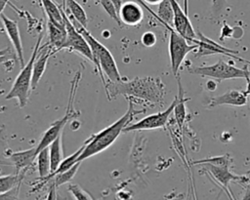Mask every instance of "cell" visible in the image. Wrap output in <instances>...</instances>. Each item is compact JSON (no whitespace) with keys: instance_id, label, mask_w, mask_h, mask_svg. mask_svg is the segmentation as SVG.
Masks as SVG:
<instances>
[{"instance_id":"cell-35","label":"cell","mask_w":250,"mask_h":200,"mask_svg":"<svg viewBox=\"0 0 250 200\" xmlns=\"http://www.w3.org/2000/svg\"><path fill=\"white\" fill-rule=\"evenodd\" d=\"M110 1H111L112 4L114 5V7H115L117 13H119V10H120V7H121L123 1H122V0H110Z\"/></svg>"},{"instance_id":"cell-3","label":"cell","mask_w":250,"mask_h":200,"mask_svg":"<svg viewBox=\"0 0 250 200\" xmlns=\"http://www.w3.org/2000/svg\"><path fill=\"white\" fill-rule=\"evenodd\" d=\"M75 23L78 25V27L76 25H74V26L85 37L86 41L88 42V44L92 50L93 63L95 64V66L102 78L104 85L105 86V80H104V75H105L110 82H117V81L122 80L121 75L118 70V67H117V64H116V61H115L113 56L111 55V53L109 52V50L105 46H104L100 41H98L87 30V28L83 27L76 20H75Z\"/></svg>"},{"instance_id":"cell-34","label":"cell","mask_w":250,"mask_h":200,"mask_svg":"<svg viewBox=\"0 0 250 200\" xmlns=\"http://www.w3.org/2000/svg\"><path fill=\"white\" fill-rule=\"evenodd\" d=\"M56 188L57 187H55L54 185H49V193H48V195L46 196L48 199H56Z\"/></svg>"},{"instance_id":"cell-18","label":"cell","mask_w":250,"mask_h":200,"mask_svg":"<svg viewBox=\"0 0 250 200\" xmlns=\"http://www.w3.org/2000/svg\"><path fill=\"white\" fill-rule=\"evenodd\" d=\"M47 26L49 34V46H51L53 48V51L55 50V52L61 51L66 37V30L64 24H57L47 20Z\"/></svg>"},{"instance_id":"cell-1","label":"cell","mask_w":250,"mask_h":200,"mask_svg":"<svg viewBox=\"0 0 250 200\" xmlns=\"http://www.w3.org/2000/svg\"><path fill=\"white\" fill-rule=\"evenodd\" d=\"M108 99L119 95L135 97L150 102H160L165 95V86L160 78L137 77L123 82H109L104 86Z\"/></svg>"},{"instance_id":"cell-9","label":"cell","mask_w":250,"mask_h":200,"mask_svg":"<svg viewBox=\"0 0 250 200\" xmlns=\"http://www.w3.org/2000/svg\"><path fill=\"white\" fill-rule=\"evenodd\" d=\"M73 90H74V83H72V87H71V92H70V99H69V104L67 105V109L65 111V114L59 120L55 121L50 127L49 129L43 134L40 141L38 142V144L36 145V154L44 147L49 146V144L59 136L62 133V130L65 126V124L67 123V121L72 117L71 112H74L72 109V100H73Z\"/></svg>"},{"instance_id":"cell-4","label":"cell","mask_w":250,"mask_h":200,"mask_svg":"<svg viewBox=\"0 0 250 200\" xmlns=\"http://www.w3.org/2000/svg\"><path fill=\"white\" fill-rule=\"evenodd\" d=\"M43 39V34L40 33L34 49L32 51L31 57L28 61L21 67L20 73L14 81V84L10 90V92L5 97L6 100L17 99L19 101L20 107H24L27 103L28 97L31 91V77H32V67L33 62L37 57V54L40 49V44Z\"/></svg>"},{"instance_id":"cell-14","label":"cell","mask_w":250,"mask_h":200,"mask_svg":"<svg viewBox=\"0 0 250 200\" xmlns=\"http://www.w3.org/2000/svg\"><path fill=\"white\" fill-rule=\"evenodd\" d=\"M118 17L120 21L126 25L137 26L144 19V10L139 2L127 1L122 3Z\"/></svg>"},{"instance_id":"cell-6","label":"cell","mask_w":250,"mask_h":200,"mask_svg":"<svg viewBox=\"0 0 250 200\" xmlns=\"http://www.w3.org/2000/svg\"><path fill=\"white\" fill-rule=\"evenodd\" d=\"M164 24V26L170 31V37H169V57H170V62H171V69L173 74L176 76L178 74L179 68L181 64L183 63L185 58L187 55L197 49V44L189 45L188 41L182 36L180 33L176 31V29L165 22H161Z\"/></svg>"},{"instance_id":"cell-37","label":"cell","mask_w":250,"mask_h":200,"mask_svg":"<svg viewBox=\"0 0 250 200\" xmlns=\"http://www.w3.org/2000/svg\"><path fill=\"white\" fill-rule=\"evenodd\" d=\"M243 199H250V183L247 186V190H246L245 195L243 196Z\"/></svg>"},{"instance_id":"cell-30","label":"cell","mask_w":250,"mask_h":200,"mask_svg":"<svg viewBox=\"0 0 250 200\" xmlns=\"http://www.w3.org/2000/svg\"><path fill=\"white\" fill-rule=\"evenodd\" d=\"M227 7V0H212V16L219 18Z\"/></svg>"},{"instance_id":"cell-12","label":"cell","mask_w":250,"mask_h":200,"mask_svg":"<svg viewBox=\"0 0 250 200\" xmlns=\"http://www.w3.org/2000/svg\"><path fill=\"white\" fill-rule=\"evenodd\" d=\"M197 53L194 55V58H201L203 56H209V55H216V54H223L229 57H232V58H236L234 57V54H237L238 51H234V50H230L228 49L226 47H223L221 45H219L218 43L212 41L211 39L205 37L203 34H201L200 32H198L197 34Z\"/></svg>"},{"instance_id":"cell-26","label":"cell","mask_w":250,"mask_h":200,"mask_svg":"<svg viewBox=\"0 0 250 200\" xmlns=\"http://www.w3.org/2000/svg\"><path fill=\"white\" fill-rule=\"evenodd\" d=\"M83 148H84V144H83L82 146H80V147H79L75 152H73L71 155H69V156H67L66 158L62 159V162H61V164H60L59 167L57 168V170L54 171L53 173H51L46 179H48V178H50V177H52V176H54V175H56V174H58V173L66 171V170L69 169L71 166H73V165L77 162V158H78V156L81 154ZM46 179H44V180H46Z\"/></svg>"},{"instance_id":"cell-23","label":"cell","mask_w":250,"mask_h":200,"mask_svg":"<svg viewBox=\"0 0 250 200\" xmlns=\"http://www.w3.org/2000/svg\"><path fill=\"white\" fill-rule=\"evenodd\" d=\"M63 4L66 5L67 8L69 9V11L71 12V14L73 16V19L79 24H81L83 27L87 28L88 18H87L86 12L82 8V6L78 2H76L75 0H64Z\"/></svg>"},{"instance_id":"cell-27","label":"cell","mask_w":250,"mask_h":200,"mask_svg":"<svg viewBox=\"0 0 250 200\" xmlns=\"http://www.w3.org/2000/svg\"><path fill=\"white\" fill-rule=\"evenodd\" d=\"M8 144L3 136V128H0V165L12 166V163L8 158Z\"/></svg>"},{"instance_id":"cell-36","label":"cell","mask_w":250,"mask_h":200,"mask_svg":"<svg viewBox=\"0 0 250 200\" xmlns=\"http://www.w3.org/2000/svg\"><path fill=\"white\" fill-rule=\"evenodd\" d=\"M143 1L148 5H158L162 0H143Z\"/></svg>"},{"instance_id":"cell-15","label":"cell","mask_w":250,"mask_h":200,"mask_svg":"<svg viewBox=\"0 0 250 200\" xmlns=\"http://www.w3.org/2000/svg\"><path fill=\"white\" fill-rule=\"evenodd\" d=\"M247 102V95L244 92L236 90H229L223 95L212 97L208 100L207 107H215L219 105H232V106H242Z\"/></svg>"},{"instance_id":"cell-21","label":"cell","mask_w":250,"mask_h":200,"mask_svg":"<svg viewBox=\"0 0 250 200\" xmlns=\"http://www.w3.org/2000/svg\"><path fill=\"white\" fill-rule=\"evenodd\" d=\"M35 160H37V170L40 180L46 179L51 173V162L49 154V146L42 148L36 155Z\"/></svg>"},{"instance_id":"cell-39","label":"cell","mask_w":250,"mask_h":200,"mask_svg":"<svg viewBox=\"0 0 250 200\" xmlns=\"http://www.w3.org/2000/svg\"><path fill=\"white\" fill-rule=\"evenodd\" d=\"M246 95H250V79L248 80V83H247V88H246V91L244 92Z\"/></svg>"},{"instance_id":"cell-16","label":"cell","mask_w":250,"mask_h":200,"mask_svg":"<svg viewBox=\"0 0 250 200\" xmlns=\"http://www.w3.org/2000/svg\"><path fill=\"white\" fill-rule=\"evenodd\" d=\"M53 48L51 46L45 45L44 47H41L39 49V52L37 54V57L33 62L32 67V77H31V90H35L37 87L40 79L42 78L45 69L46 64L48 61L49 57L53 54Z\"/></svg>"},{"instance_id":"cell-32","label":"cell","mask_w":250,"mask_h":200,"mask_svg":"<svg viewBox=\"0 0 250 200\" xmlns=\"http://www.w3.org/2000/svg\"><path fill=\"white\" fill-rule=\"evenodd\" d=\"M21 184V183H19L13 189H11L10 191H8L6 193H1L0 194V199H18L19 198V194H20Z\"/></svg>"},{"instance_id":"cell-22","label":"cell","mask_w":250,"mask_h":200,"mask_svg":"<svg viewBox=\"0 0 250 200\" xmlns=\"http://www.w3.org/2000/svg\"><path fill=\"white\" fill-rule=\"evenodd\" d=\"M44 8V11L48 17V20L63 25V19L62 17L60 7L53 0H40Z\"/></svg>"},{"instance_id":"cell-43","label":"cell","mask_w":250,"mask_h":200,"mask_svg":"<svg viewBox=\"0 0 250 200\" xmlns=\"http://www.w3.org/2000/svg\"><path fill=\"white\" fill-rule=\"evenodd\" d=\"M0 173H1V169H0Z\"/></svg>"},{"instance_id":"cell-33","label":"cell","mask_w":250,"mask_h":200,"mask_svg":"<svg viewBox=\"0 0 250 200\" xmlns=\"http://www.w3.org/2000/svg\"><path fill=\"white\" fill-rule=\"evenodd\" d=\"M7 5H9L11 8H13V9L20 15V17H23L22 11H21L19 8L15 7V6L10 2V0H0V15L3 13V11H4V9H5V7H6Z\"/></svg>"},{"instance_id":"cell-25","label":"cell","mask_w":250,"mask_h":200,"mask_svg":"<svg viewBox=\"0 0 250 200\" xmlns=\"http://www.w3.org/2000/svg\"><path fill=\"white\" fill-rule=\"evenodd\" d=\"M179 95L177 96V102L174 106L173 111L175 112V117L177 120V123L179 124V126L182 128L183 123L185 121L186 118V107H185V102L187 100L184 99V90L182 88L181 82L179 80Z\"/></svg>"},{"instance_id":"cell-7","label":"cell","mask_w":250,"mask_h":200,"mask_svg":"<svg viewBox=\"0 0 250 200\" xmlns=\"http://www.w3.org/2000/svg\"><path fill=\"white\" fill-rule=\"evenodd\" d=\"M61 9L62 17L63 19L65 30H66V37L65 41L62 46V49H68L70 51H74L76 53H79L83 57H85L88 60L93 62V54L92 50L86 41L85 37L76 29L73 22L69 20L67 15L65 14L64 9ZM61 49V50H62Z\"/></svg>"},{"instance_id":"cell-28","label":"cell","mask_w":250,"mask_h":200,"mask_svg":"<svg viewBox=\"0 0 250 200\" xmlns=\"http://www.w3.org/2000/svg\"><path fill=\"white\" fill-rule=\"evenodd\" d=\"M100 4L103 7V9L105 11V13L112 20H114L118 24H121V21H120L119 17H118V13H117L114 5L112 4V2L110 0H100Z\"/></svg>"},{"instance_id":"cell-38","label":"cell","mask_w":250,"mask_h":200,"mask_svg":"<svg viewBox=\"0 0 250 200\" xmlns=\"http://www.w3.org/2000/svg\"><path fill=\"white\" fill-rule=\"evenodd\" d=\"M9 58H7V55H3V56H0V63H3L5 62L6 60H8Z\"/></svg>"},{"instance_id":"cell-41","label":"cell","mask_w":250,"mask_h":200,"mask_svg":"<svg viewBox=\"0 0 250 200\" xmlns=\"http://www.w3.org/2000/svg\"><path fill=\"white\" fill-rule=\"evenodd\" d=\"M246 178H247V180H248V181H250V172H249V173H248V175H247V177H246Z\"/></svg>"},{"instance_id":"cell-13","label":"cell","mask_w":250,"mask_h":200,"mask_svg":"<svg viewBox=\"0 0 250 200\" xmlns=\"http://www.w3.org/2000/svg\"><path fill=\"white\" fill-rule=\"evenodd\" d=\"M0 19L3 22V25L5 27V30L7 32L8 37L11 40V43L13 44V47L15 49V52L17 54V57L19 59V62L21 64V67L23 66V48L21 43V38L19 30L18 21L11 20L3 13L0 15Z\"/></svg>"},{"instance_id":"cell-5","label":"cell","mask_w":250,"mask_h":200,"mask_svg":"<svg viewBox=\"0 0 250 200\" xmlns=\"http://www.w3.org/2000/svg\"><path fill=\"white\" fill-rule=\"evenodd\" d=\"M188 72L191 74L200 75L202 77H211L218 81L236 78H244L248 81L250 76V72L248 71L247 67L238 68L222 60H219L216 63L211 65L189 67Z\"/></svg>"},{"instance_id":"cell-24","label":"cell","mask_w":250,"mask_h":200,"mask_svg":"<svg viewBox=\"0 0 250 200\" xmlns=\"http://www.w3.org/2000/svg\"><path fill=\"white\" fill-rule=\"evenodd\" d=\"M25 172H21L20 174L15 175H6L0 177V194L6 193L13 189L19 183H21Z\"/></svg>"},{"instance_id":"cell-2","label":"cell","mask_w":250,"mask_h":200,"mask_svg":"<svg viewBox=\"0 0 250 200\" xmlns=\"http://www.w3.org/2000/svg\"><path fill=\"white\" fill-rule=\"evenodd\" d=\"M137 112L139 111L134 110V104L130 100L128 110L124 115H122L111 125L103 129L99 133L92 135L88 140H86L84 142V148L77 158V162H82L83 160L99 154L109 147L123 132V129L127 126V124L132 121L134 114Z\"/></svg>"},{"instance_id":"cell-40","label":"cell","mask_w":250,"mask_h":200,"mask_svg":"<svg viewBox=\"0 0 250 200\" xmlns=\"http://www.w3.org/2000/svg\"><path fill=\"white\" fill-rule=\"evenodd\" d=\"M188 0H184V11H185L186 14H188Z\"/></svg>"},{"instance_id":"cell-20","label":"cell","mask_w":250,"mask_h":200,"mask_svg":"<svg viewBox=\"0 0 250 200\" xmlns=\"http://www.w3.org/2000/svg\"><path fill=\"white\" fill-rule=\"evenodd\" d=\"M62 133L59 135L50 144H49V154H50V162H51V173L57 170L62 160L63 159L62 153ZM50 173V174H51Z\"/></svg>"},{"instance_id":"cell-29","label":"cell","mask_w":250,"mask_h":200,"mask_svg":"<svg viewBox=\"0 0 250 200\" xmlns=\"http://www.w3.org/2000/svg\"><path fill=\"white\" fill-rule=\"evenodd\" d=\"M68 190L73 195V197L75 199H79V200L93 199V197L88 192H86L81 186H79L78 184H75V183L68 184Z\"/></svg>"},{"instance_id":"cell-11","label":"cell","mask_w":250,"mask_h":200,"mask_svg":"<svg viewBox=\"0 0 250 200\" xmlns=\"http://www.w3.org/2000/svg\"><path fill=\"white\" fill-rule=\"evenodd\" d=\"M170 3L173 8L174 19H173V27L178 33L184 36L188 42L197 43V34L195 33L190 20H188V14L180 7L176 0H170Z\"/></svg>"},{"instance_id":"cell-8","label":"cell","mask_w":250,"mask_h":200,"mask_svg":"<svg viewBox=\"0 0 250 200\" xmlns=\"http://www.w3.org/2000/svg\"><path fill=\"white\" fill-rule=\"evenodd\" d=\"M176 102H177V96L175 97V99L171 102V104L168 106V108H166L165 110H163L161 112H157V113L148 115V116L141 119L137 123H134L130 126H126L123 129V132L126 133V132L139 131V130H153V129H158V128L164 127L166 125V123L168 122L169 116L173 112Z\"/></svg>"},{"instance_id":"cell-19","label":"cell","mask_w":250,"mask_h":200,"mask_svg":"<svg viewBox=\"0 0 250 200\" xmlns=\"http://www.w3.org/2000/svg\"><path fill=\"white\" fill-rule=\"evenodd\" d=\"M80 164H81V162H76L73 166H71L66 171L58 173V174H56V175H54V176H52V177H50V178H48L44 180H41L40 185L38 186V188H40L41 185H44L48 180H52L51 185H54L55 187H59L62 184L69 182L74 178L76 172L78 171V169L80 167Z\"/></svg>"},{"instance_id":"cell-31","label":"cell","mask_w":250,"mask_h":200,"mask_svg":"<svg viewBox=\"0 0 250 200\" xmlns=\"http://www.w3.org/2000/svg\"><path fill=\"white\" fill-rule=\"evenodd\" d=\"M141 41H142L144 46H146V47H152V46H154L156 44L157 38H156V35H155L154 32H152V31H146L145 33H143Z\"/></svg>"},{"instance_id":"cell-10","label":"cell","mask_w":250,"mask_h":200,"mask_svg":"<svg viewBox=\"0 0 250 200\" xmlns=\"http://www.w3.org/2000/svg\"><path fill=\"white\" fill-rule=\"evenodd\" d=\"M202 165V169L206 171L208 174H210L213 179L221 184L223 189L229 195V184L230 181H239V182H247L248 180L244 176H236L230 173L229 170V166H222V165H216L209 162H203L200 163ZM230 196V195H229Z\"/></svg>"},{"instance_id":"cell-42","label":"cell","mask_w":250,"mask_h":200,"mask_svg":"<svg viewBox=\"0 0 250 200\" xmlns=\"http://www.w3.org/2000/svg\"><path fill=\"white\" fill-rule=\"evenodd\" d=\"M92 1H95V2H100V0H92Z\"/></svg>"},{"instance_id":"cell-17","label":"cell","mask_w":250,"mask_h":200,"mask_svg":"<svg viewBox=\"0 0 250 200\" xmlns=\"http://www.w3.org/2000/svg\"><path fill=\"white\" fill-rule=\"evenodd\" d=\"M36 146L21 150L17 152H12L9 154L8 158L12 163V166L15 167L16 174H20L21 172H26L29 167L33 164V161L36 158Z\"/></svg>"}]
</instances>
